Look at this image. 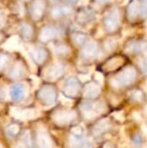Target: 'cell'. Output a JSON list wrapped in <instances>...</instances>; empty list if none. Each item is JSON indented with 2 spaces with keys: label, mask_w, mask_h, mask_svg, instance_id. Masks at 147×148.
<instances>
[{
  "label": "cell",
  "mask_w": 147,
  "mask_h": 148,
  "mask_svg": "<svg viewBox=\"0 0 147 148\" xmlns=\"http://www.w3.org/2000/svg\"><path fill=\"white\" fill-rule=\"evenodd\" d=\"M132 142L136 146H141L142 143H143V137H142V135L138 134V133L134 134L133 137H132Z\"/></svg>",
  "instance_id": "31"
},
{
  "label": "cell",
  "mask_w": 147,
  "mask_h": 148,
  "mask_svg": "<svg viewBox=\"0 0 147 148\" xmlns=\"http://www.w3.org/2000/svg\"><path fill=\"white\" fill-rule=\"evenodd\" d=\"M37 142L40 148H53V141L44 130H39L37 132Z\"/></svg>",
  "instance_id": "20"
},
{
  "label": "cell",
  "mask_w": 147,
  "mask_h": 148,
  "mask_svg": "<svg viewBox=\"0 0 147 148\" xmlns=\"http://www.w3.org/2000/svg\"><path fill=\"white\" fill-rule=\"evenodd\" d=\"M125 49L130 53H142L147 51V40L141 38L131 39L126 42Z\"/></svg>",
  "instance_id": "11"
},
{
  "label": "cell",
  "mask_w": 147,
  "mask_h": 148,
  "mask_svg": "<svg viewBox=\"0 0 147 148\" xmlns=\"http://www.w3.org/2000/svg\"><path fill=\"white\" fill-rule=\"evenodd\" d=\"M72 13V10L70 7L64 5V4H55L51 8V16L53 18H64L69 16Z\"/></svg>",
  "instance_id": "17"
},
{
  "label": "cell",
  "mask_w": 147,
  "mask_h": 148,
  "mask_svg": "<svg viewBox=\"0 0 147 148\" xmlns=\"http://www.w3.org/2000/svg\"><path fill=\"white\" fill-rule=\"evenodd\" d=\"M65 2H67V3H69V4H75V3H77V2H79L80 0H64Z\"/></svg>",
  "instance_id": "36"
},
{
  "label": "cell",
  "mask_w": 147,
  "mask_h": 148,
  "mask_svg": "<svg viewBox=\"0 0 147 148\" xmlns=\"http://www.w3.org/2000/svg\"><path fill=\"white\" fill-rule=\"evenodd\" d=\"M30 57L37 64H42L46 62L49 58V51L41 47H36L29 51Z\"/></svg>",
  "instance_id": "16"
},
{
  "label": "cell",
  "mask_w": 147,
  "mask_h": 148,
  "mask_svg": "<svg viewBox=\"0 0 147 148\" xmlns=\"http://www.w3.org/2000/svg\"><path fill=\"white\" fill-rule=\"evenodd\" d=\"M21 143L23 144L24 147H27V148L31 147V145H32L31 136H30V134H29L28 131H26V132L21 136Z\"/></svg>",
  "instance_id": "29"
},
{
  "label": "cell",
  "mask_w": 147,
  "mask_h": 148,
  "mask_svg": "<svg viewBox=\"0 0 147 148\" xmlns=\"http://www.w3.org/2000/svg\"><path fill=\"white\" fill-rule=\"evenodd\" d=\"M141 69H142V71H143L144 74L147 75V60H145L141 64Z\"/></svg>",
  "instance_id": "35"
},
{
  "label": "cell",
  "mask_w": 147,
  "mask_h": 148,
  "mask_svg": "<svg viewBox=\"0 0 147 148\" xmlns=\"http://www.w3.org/2000/svg\"><path fill=\"white\" fill-rule=\"evenodd\" d=\"M25 88L22 84H15L10 88V97L13 101L18 102L23 99Z\"/></svg>",
  "instance_id": "23"
},
{
  "label": "cell",
  "mask_w": 147,
  "mask_h": 148,
  "mask_svg": "<svg viewBox=\"0 0 147 148\" xmlns=\"http://www.w3.org/2000/svg\"><path fill=\"white\" fill-rule=\"evenodd\" d=\"M110 129V122L108 119H103L100 120L94 125L92 129V133L95 136H100V135L106 133Z\"/></svg>",
  "instance_id": "19"
},
{
  "label": "cell",
  "mask_w": 147,
  "mask_h": 148,
  "mask_svg": "<svg viewBox=\"0 0 147 148\" xmlns=\"http://www.w3.org/2000/svg\"><path fill=\"white\" fill-rule=\"evenodd\" d=\"M2 39V35H1V33H0V40Z\"/></svg>",
  "instance_id": "39"
},
{
  "label": "cell",
  "mask_w": 147,
  "mask_h": 148,
  "mask_svg": "<svg viewBox=\"0 0 147 148\" xmlns=\"http://www.w3.org/2000/svg\"><path fill=\"white\" fill-rule=\"evenodd\" d=\"M81 91V83L76 77H71L65 82L63 87L64 96L68 98H75Z\"/></svg>",
  "instance_id": "7"
},
{
  "label": "cell",
  "mask_w": 147,
  "mask_h": 148,
  "mask_svg": "<svg viewBox=\"0 0 147 148\" xmlns=\"http://www.w3.org/2000/svg\"><path fill=\"white\" fill-rule=\"evenodd\" d=\"M18 32H19V35L21 36V38L25 41H30L34 38V29L32 27V24L29 23V22H20L19 26H18Z\"/></svg>",
  "instance_id": "15"
},
{
  "label": "cell",
  "mask_w": 147,
  "mask_h": 148,
  "mask_svg": "<svg viewBox=\"0 0 147 148\" xmlns=\"http://www.w3.org/2000/svg\"><path fill=\"white\" fill-rule=\"evenodd\" d=\"M69 143L72 148H93V144L89 142L85 135H73L71 134Z\"/></svg>",
  "instance_id": "13"
},
{
  "label": "cell",
  "mask_w": 147,
  "mask_h": 148,
  "mask_svg": "<svg viewBox=\"0 0 147 148\" xmlns=\"http://www.w3.org/2000/svg\"><path fill=\"white\" fill-rule=\"evenodd\" d=\"M121 24V13L118 8H111L106 12L103 17V25L107 32H116L120 28Z\"/></svg>",
  "instance_id": "2"
},
{
  "label": "cell",
  "mask_w": 147,
  "mask_h": 148,
  "mask_svg": "<svg viewBox=\"0 0 147 148\" xmlns=\"http://www.w3.org/2000/svg\"><path fill=\"white\" fill-rule=\"evenodd\" d=\"M137 78V72L133 66H127L118 73L111 80V85L115 88L127 87L133 84Z\"/></svg>",
  "instance_id": "1"
},
{
  "label": "cell",
  "mask_w": 147,
  "mask_h": 148,
  "mask_svg": "<svg viewBox=\"0 0 147 148\" xmlns=\"http://www.w3.org/2000/svg\"><path fill=\"white\" fill-rule=\"evenodd\" d=\"M10 115L20 120H28L32 119L37 115L36 109H17V108H11L10 109Z\"/></svg>",
  "instance_id": "14"
},
{
  "label": "cell",
  "mask_w": 147,
  "mask_h": 148,
  "mask_svg": "<svg viewBox=\"0 0 147 148\" xmlns=\"http://www.w3.org/2000/svg\"><path fill=\"white\" fill-rule=\"evenodd\" d=\"M53 122L57 125H68L77 118L76 112L71 110H59L55 111L51 116Z\"/></svg>",
  "instance_id": "8"
},
{
  "label": "cell",
  "mask_w": 147,
  "mask_h": 148,
  "mask_svg": "<svg viewBox=\"0 0 147 148\" xmlns=\"http://www.w3.org/2000/svg\"><path fill=\"white\" fill-rule=\"evenodd\" d=\"M5 21H6L5 14H4L2 11H0V27H2V26L5 24Z\"/></svg>",
  "instance_id": "34"
},
{
  "label": "cell",
  "mask_w": 147,
  "mask_h": 148,
  "mask_svg": "<svg viewBox=\"0 0 147 148\" xmlns=\"http://www.w3.org/2000/svg\"><path fill=\"white\" fill-rule=\"evenodd\" d=\"M9 60H10L9 55H7L5 53H0V71H3L7 66Z\"/></svg>",
  "instance_id": "28"
},
{
  "label": "cell",
  "mask_w": 147,
  "mask_h": 148,
  "mask_svg": "<svg viewBox=\"0 0 147 148\" xmlns=\"http://www.w3.org/2000/svg\"><path fill=\"white\" fill-rule=\"evenodd\" d=\"M104 148H112V146L110 144H107V145H105V147Z\"/></svg>",
  "instance_id": "38"
},
{
  "label": "cell",
  "mask_w": 147,
  "mask_h": 148,
  "mask_svg": "<svg viewBox=\"0 0 147 148\" xmlns=\"http://www.w3.org/2000/svg\"><path fill=\"white\" fill-rule=\"evenodd\" d=\"M126 16L129 20L142 19L141 1L140 0H130L127 7H126Z\"/></svg>",
  "instance_id": "10"
},
{
  "label": "cell",
  "mask_w": 147,
  "mask_h": 148,
  "mask_svg": "<svg viewBox=\"0 0 147 148\" xmlns=\"http://www.w3.org/2000/svg\"><path fill=\"white\" fill-rule=\"evenodd\" d=\"M112 1V0H97L98 3H102V4H105V3H108V2Z\"/></svg>",
  "instance_id": "37"
},
{
  "label": "cell",
  "mask_w": 147,
  "mask_h": 148,
  "mask_svg": "<svg viewBox=\"0 0 147 148\" xmlns=\"http://www.w3.org/2000/svg\"><path fill=\"white\" fill-rule=\"evenodd\" d=\"M100 53V49L98 45L94 41L86 42L82 47L81 51V58L85 60H91L96 59Z\"/></svg>",
  "instance_id": "9"
},
{
  "label": "cell",
  "mask_w": 147,
  "mask_h": 148,
  "mask_svg": "<svg viewBox=\"0 0 147 148\" xmlns=\"http://www.w3.org/2000/svg\"><path fill=\"white\" fill-rule=\"evenodd\" d=\"M72 40L77 45H84L86 42H88V35L83 32H74L72 34Z\"/></svg>",
  "instance_id": "25"
},
{
  "label": "cell",
  "mask_w": 147,
  "mask_h": 148,
  "mask_svg": "<svg viewBox=\"0 0 147 148\" xmlns=\"http://www.w3.org/2000/svg\"><path fill=\"white\" fill-rule=\"evenodd\" d=\"M47 4L45 0H31L28 7V13L31 19H34V21H39L42 19Z\"/></svg>",
  "instance_id": "5"
},
{
  "label": "cell",
  "mask_w": 147,
  "mask_h": 148,
  "mask_svg": "<svg viewBox=\"0 0 147 148\" xmlns=\"http://www.w3.org/2000/svg\"><path fill=\"white\" fill-rule=\"evenodd\" d=\"M129 98L134 102H137V103H141L145 99V95L141 90H133L132 92L129 93Z\"/></svg>",
  "instance_id": "26"
},
{
  "label": "cell",
  "mask_w": 147,
  "mask_h": 148,
  "mask_svg": "<svg viewBox=\"0 0 147 148\" xmlns=\"http://www.w3.org/2000/svg\"><path fill=\"white\" fill-rule=\"evenodd\" d=\"M37 97L40 103H42L44 106H51L57 101V90L51 85H44L39 89Z\"/></svg>",
  "instance_id": "3"
},
{
  "label": "cell",
  "mask_w": 147,
  "mask_h": 148,
  "mask_svg": "<svg viewBox=\"0 0 147 148\" xmlns=\"http://www.w3.org/2000/svg\"><path fill=\"white\" fill-rule=\"evenodd\" d=\"M65 73V68L62 64H53L51 68L47 70L46 73V78L49 80H57V79L61 78Z\"/></svg>",
  "instance_id": "22"
},
{
  "label": "cell",
  "mask_w": 147,
  "mask_h": 148,
  "mask_svg": "<svg viewBox=\"0 0 147 148\" xmlns=\"http://www.w3.org/2000/svg\"><path fill=\"white\" fill-rule=\"evenodd\" d=\"M95 19V12L92 8L89 7H82L79 9L76 14V20L81 25H86L91 23Z\"/></svg>",
  "instance_id": "12"
},
{
  "label": "cell",
  "mask_w": 147,
  "mask_h": 148,
  "mask_svg": "<svg viewBox=\"0 0 147 148\" xmlns=\"http://www.w3.org/2000/svg\"><path fill=\"white\" fill-rule=\"evenodd\" d=\"M55 51H57V53H59L61 56H67L70 53V49L65 45H59L55 47Z\"/></svg>",
  "instance_id": "30"
},
{
  "label": "cell",
  "mask_w": 147,
  "mask_h": 148,
  "mask_svg": "<svg viewBox=\"0 0 147 148\" xmlns=\"http://www.w3.org/2000/svg\"><path fill=\"white\" fill-rule=\"evenodd\" d=\"M123 62H124L123 58L120 57V56H116V57H113L112 59L107 60V62L105 64V69L107 71H113L117 68H120Z\"/></svg>",
  "instance_id": "24"
},
{
  "label": "cell",
  "mask_w": 147,
  "mask_h": 148,
  "mask_svg": "<svg viewBox=\"0 0 147 148\" xmlns=\"http://www.w3.org/2000/svg\"><path fill=\"white\" fill-rule=\"evenodd\" d=\"M23 1H28V0H23Z\"/></svg>",
  "instance_id": "40"
},
{
  "label": "cell",
  "mask_w": 147,
  "mask_h": 148,
  "mask_svg": "<svg viewBox=\"0 0 147 148\" xmlns=\"http://www.w3.org/2000/svg\"><path fill=\"white\" fill-rule=\"evenodd\" d=\"M24 75H25V68H24V64L20 62H15L8 72V77L11 79H19Z\"/></svg>",
  "instance_id": "21"
},
{
  "label": "cell",
  "mask_w": 147,
  "mask_h": 148,
  "mask_svg": "<svg viewBox=\"0 0 147 148\" xmlns=\"http://www.w3.org/2000/svg\"><path fill=\"white\" fill-rule=\"evenodd\" d=\"M101 92V88L99 84L95 82H91L85 86L84 88V96L88 99H95L99 96Z\"/></svg>",
  "instance_id": "18"
},
{
  "label": "cell",
  "mask_w": 147,
  "mask_h": 148,
  "mask_svg": "<svg viewBox=\"0 0 147 148\" xmlns=\"http://www.w3.org/2000/svg\"><path fill=\"white\" fill-rule=\"evenodd\" d=\"M71 134H73V135H85V128L82 126V125L75 126L74 128H72Z\"/></svg>",
  "instance_id": "32"
},
{
  "label": "cell",
  "mask_w": 147,
  "mask_h": 148,
  "mask_svg": "<svg viewBox=\"0 0 147 148\" xmlns=\"http://www.w3.org/2000/svg\"><path fill=\"white\" fill-rule=\"evenodd\" d=\"M62 34V31L57 26L44 25L38 33V39L40 42L46 43L51 40L57 39Z\"/></svg>",
  "instance_id": "6"
},
{
  "label": "cell",
  "mask_w": 147,
  "mask_h": 148,
  "mask_svg": "<svg viewBox=\"0 0 147 148\" xmlns=\"http://www.w3.org/2000/svg\"><path fill=\"white\" fill-rule=\"evenodd\" d=\"M81 110L87 119H93L104 112L105 106L101 102H85L81 105Z\"/></svg>",
  "instance_id": "4"
},
{
  "label": "cell",
  "mask_w": 147,
  "mask_h": 148,
  "mask_svg": "<svg viewBox=\"0 0 147 148\" xmlns=\"http://www.w3.org/2000/svg\"><path fill=\"white\" fill-rule=\"evenodd\" d=\"M141 16L142 19L147 17V0H141Z\"/></svg>",
  "instance_id": "33"
},
{
  "label": "cell",
  "mask_w": 147,
  "mask_h": 148,
  "mask_svg": "<svg viewBox=\"0 0 147 148\" xmlns=\"http://www.w3.org/2000/svg\"><path fill=\"white\" fill-rule=\"evenodd\" d=\"M6 132L9 136L14 137L20 132V127L18 124H15V123H11L9 124L7 127H6Z\"/></svg>",
  "instance_id": "27"
}]
</instances>
